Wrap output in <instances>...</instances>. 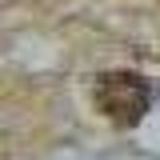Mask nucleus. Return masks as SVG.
I'll use <instances>...</instances> for the list:
<instances>
[{
  "label": "nucleus",
  "instance_id": "obj_1",
  "mask_svg": "<svg viewBox=\"0 0 160 160\" xmlns=\"http://www.w3.org/2000/svg\"><path fill=\"white\" fill-rule=\"evenodd\" d=\"M92 100H96V108L112 120V124L132 128V124H140L144 112L152 108L156 88L144 76H136V72H104V76L96 80V88H92Z\"/></svg>",
  "mask_w": 160,
  "mask_h": 160
}]
</instances>
